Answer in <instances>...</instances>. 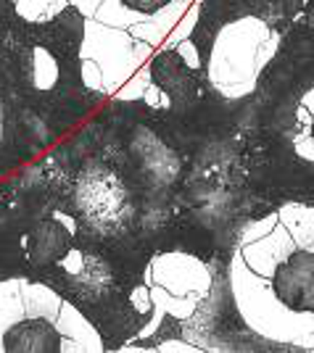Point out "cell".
Listing matches in <instances>:
<instances>
[{"mask_svg":"<svg viewBox=\"0 0 314 353\" xmlns=\"http://www.w3.org/2000/svg\"><path fill=\"white\" fill-rule=\"evenodd\" d=\"M240 322L275 345L314 351V206L285 203L248 221L227 266Z\"/></svg>","mask_w":314,"mask_h":353,"instance_id":"6da1fadb","label":"cell"},{"mask_svg":"<svg viewBox=\"0 0 314 353\" xmlns=\"http://www.w3.org/2000/svg\"><path fill=\"white\" fill-rule=\"evenodd\" d=\"M280 50V32L259 16H238L222 24L204 56V77L224 101H243L256 92L262 72Z\"/></svg>","mask_w":314,"mask_h":353,"instance_id":"7a4b0ae2","label":"cell"},{"mask_svg":"<svg viewBox=\"0 0 314 353\" xmlns=\"http://www.w3.org/2000/svg\"><path fill=\"white\" fill-rule=\"evenodd\" d=\"M143 285L148 288L150 316L135 338H148L166 316L188 322L209 301L214 274L206 261L188 250H156L143 266Z\"/></svg>","mask_w":314,"mask_h":353,"instance_id":"3957f363","label":"cell"},{"mask_svg":"<svg viewBox=\"0 0 314 353\" xmlns=\"http://www.w3.org/2000/svg\"><path fill=\"white\" fill-rule=\"evenodd\" d=\"M153 53L156 48L135 40L127 30H114L95 19H85L79 59L95 61V66L101 69L106 98H111L143 63H148Z\"/></svg>","mask_w":314,"mask_h":353,"instance_id":"277c9868","label":"cell"},{"mask_svg":"<svg viewBox=\"0 0 314 353\" xmlns=\"http://www.w3.org/2000/svg\"><path fill=\"white\" fill-rule=\"evenodd\" d=\"M150 82L161 88L172 101V111H185L198 101V77L204 69H195L179 56L177 48H159L148 61Z\"/></svg>","mask_w":314,"mask_h":353,"instance_id":"5b68a950","label":"cell"},{"mask_svg":"<svg viewBox=\"0 0 314 353\" xmlns=\"http://www.w3.org/2000/svg\"><path fill=\"white\" fill-rule=\"evenodd\" d=\"M63 335L56 319L19 316L3 335V353H61Z\"/></svg>","mask_w":314,"mask_h":353,"instance_id":"8992f818","label":"cell"},{"mask_svg":"<svg viewBox=\"0 0 314 353\" xmlns=\"http://www.w3.org/2000/svg\"><path fill=\"white\" fill-rule=\"evenodd\" d=\"M59 324L63 340H72L77 345V353H104V338H101V330L90 322V316L79 309L77 303L66 301L61 303L59 309Z\"/></svg>","mask_w":314,"mask_h":353,"instance_id":"52a82bcc","label":"cell"},{"mask_svg":"<svg viewBox=\"0 0 314 353\" xmlns=\"http://www.w3.org/2000/svg\"><path fill=\"white\" fill-rule=\"evenodd\" d=\"M21 306L27 316H45V319H59V309L63 298L56 288L45 285L40 280H19Z\"/></svg>","mask_w":314,"mask_h":353,"instance_id":"ba28073f","label":"cell"},{"mask_svg":"<svg viewBox=\"0 0 314 353\" xmlns=\"http://www.w3.org/2000/svg\"><path fill=\"white\" fill-rule=\"evenodd\" d=\"M293 150L301 161L314 163V88L301 95L296 105V130H293Z\"/></svg>","mask_w":314,"mask_h":353,"instance_id":"9c48e42d","label":"cell"},{"mask_svg":"<svg viewBox=\"0 0 314 353\" xmlns=\"http://www.w3.org/2000/svg\"><path fill=\"white\" fill-rule=\"evenodd\" d=\"M24 316L21 306V293H19V280H3L0 282V353H3V335L11 324Z\"/></svg>","mask_w":314,"mask_h":353,"instance_id":"30bf717a","label":"cell"},{"mask_svg":"<svg viewBox=\"0 0 314 353\" xmlns=\"http://www.w3.org/2000/svg\"><path fill=\"white\" fill-rule=\"evenodd\" d=\"M14 8L24 21L45 24V21L56 19L63 8H69V3L66 0H14Z\"/></svg>","mask_w":314,"mask_h":353,"instance_id":"8fae6325","label":"cell"},{"mask_svg":"<svg viewBox=\"0 0 314 353\" xmlns=\"http://www.w3.org/2000/svg\"><path fill=\"white\" fill-rule=\"evenodd\" d=\"M148 85H150V66L143 63V66L111 95V101H114V103H137V101L143 98V92H146Z\"/></svg>","mask_w":314,"mask_h":353,"instance_id":"7c38bea8","label":"cell"},{"mask_svg":"<svg viewBox=\"0 0 314 353\" xmlns=\"http://www.w3.org/2000/svg\"><path fill=\"white\" fill-rule=\"evenodd\" d=\"M79 79H82V85H85L88 92H98V95H104V79H101V69L95 66V61L79 59Z\"/></svg>","mask_w":314,"mask_h":353,"instance_id":"4fadbf2b","label":"cell"},{"mask_svg":"<svg viewBox=\"0 0 314 353\" xmlns=\"http://www.w3.org/2000/svg\"><path fill=\"white\" fill-rule=\"evenodd\" d=\"M169 3H175V0H121L124 8H130V11H135L137 16H143V19L159 14ZM188 3H195V0H188Z\"/></svg>","mask_w":314,"mask_h":353,"instance_id":"5bb4252c","label":"cell"},{"mask_svg":"<svg viewBox=\"0 0 314 353\" xmlns=\"http://www.w3.org/2000/svg\"><path fill=\"white\" fill-rule=\"evenodd\" d=\"M156 351L159 353H198L201 348L198 345H193V343H188V340H182V338H169V340H161L159 345H156Z\"/></svg>","mask_w":314,"mask_h":353,"instance_id":"9a60e30c","label":"cell"},{"mask_svg":"<svg viewBox=\"0 0 314 353\" xmlns=\"http://www.w3.org/2000/svg\"><path fill=\"white\" fill-rule=\"evenodd\" d=\"M69 6H72V8H77L79 14L85 16V19H90V16L95 14V8L101 6V0H69Z\"/></svg>","mask_w":314,"mask_h":353,"instance_id":"2e32d148","label":"cell"},{"mask_svg":"<svg viewBox=\"0 0 314 353\" xmlns=\"http://www.w3.org/2000/svg\"><path fill=\"white\" fill-rule=\"evenodd\" d=\"M3 176H11V172H8V169H6V163L0 161V179H3Z\"/></svg>","mask_w":314,"mask_h":353,"instance_id":"e0dca14e","label":"cell"},{"mask_svg":"<svg viewBox=\"0 0 314 353\" xmlns=\"http://www.w3.org/2000/svg\"><path fill=\"white\" fill-rule=\"evenodd\" d=\"M66 3H69V0H66Z\"/></svg>","mask_w":314,"mask_h":353,"instance_id":"ac0fdd59","label":"cell"}]
</instances>
